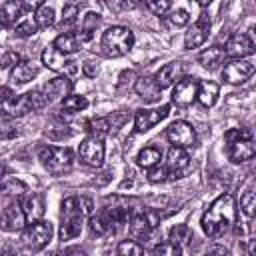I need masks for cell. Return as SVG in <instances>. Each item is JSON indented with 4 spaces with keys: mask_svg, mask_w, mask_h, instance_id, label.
Listing matches in <instances>:
<instances>
[{
    "mask_svg": "<svg viewBox=\"0 0 256 256\" xmlns=\"http://www.w3.org/2000/svg\"><path fill=\"white\" fill-rule=\"evenodd\" d=\"M44 106H46V100H44L42 92L40 90H32V92H26V94H20V96H12L6 102H2L0 104V116L16 118V116H24L28 112L40 110Z\"/></svg>",
    "mask_w": 256,
    "mask_h": 256,
    "instance_id": "3",
    "label": "cell"
},
{
    "mask_svg": "<svg viewBox=\"0 0 256 256\" xmlns=\"http://www.w3.org/2000/svg\"><path fill=\"white\" fill-rule=\"evenodd\" d=\"M78 154H80V160H82L86 166L100 168L102 162H104V144H102V140L88 136L86 140H82Z\"/></svg>",
    "mask_w": 256,
    "mask_h": 256,
    "instance_id": "11",
    "label": "cell"
},
{
    "mask_svg": "<svg viewBox=\"0 0 256 256\" xmlns=\"http://www.w3.org/2000/svg\"><path fill=\"white\" fill-rule=\"evenodd\" d=\"M40 92H42L46 104H52V102H56V100H60V98L70 96V92H72V80H70L68 76H56V78L48 80V82L42 86Z\"/></svg>",
    "mask_w": 256,
    "mask_h": 256,
    "instance_id": "14",
    "label": "cell"
},
{
    "mask_svg": "<svg viewBox=\"0 0 256 256\" xmlns=\"http://www.w3.org/2000/svg\"><path fill=\"white\" fill-rule=\"evenodd\" d=\"M52 256H86V250L82 246H66V248L56 250Z\"/></svg>",
    "mask_w": 256,
    "mask_h": 256,
    "instance_id": "47",
    "label": "cell"
},
{
    "mask_svg": "<svg viewBox=\"0 0 256 256\" xmlns=\"http://www.w3.org/2000/svg\"><path fill=\"white\" fill-rule=\"evenodd\" d=\"M204 256H230V252L224 246H212Z\"/></svg>",
    "mask_w": 256,
    "mask_h": 256,
    "instance_id": "51",
    "label": "cell"
},
{
    "mask_svg": "<svg viewBox=\"0 0 256 256\" xmlns=\"http://www.w3.org/2000/svg\"><path fill=\"white\" fill-rule=\"evenodd\" d=\"M0 256H18V252H16L12 246H4V248L0 250Z\"/></svg>",
    "mask_w": 256,
    "mask_h": 256,
    "instance_id": "53",
    "label": "cell"
},
{
    "mask_svg": "<svg viewBox=\"0 0 256 256\" xmlns=\"http://www.w3.org/2000/svg\"><path fill=\"white\" fill-rule=\"evenodd\" d=\"M136 78V74H134V70H124L122 74H120V78H118V86L122 88V86H126V84H130L132 80Z\"/></svg>",
    "mask_w": 256,
    "mask_h": 256,
    "instance_id": "49",
    "label": "cell"
},
{
    "mask_svg": "<svg viewBox=\"0 0 256 256\" xmlns=\"http://www.w3.org/2000/svg\"><path fill=\"white\" fill-rule=\"evenodd\" d=\"M154 254L156 256H182V248L170 240L166 242H160L156 248H154Z\"/></svg>",
    "mask_w": 256,
    "mask_h": 256,
    "instance_id": "41",
    "label": "cell"
},
{
    "mask_svg": "<svg viewBox=\"0 0 256 256\" xmlns=\"http://www.w3.org/2000/svg\"><path fill=\"white\" fill-rule=\"evenodd\" d=\"M20 206H22V210H24L26 220L36 222V220H40L42 214H44V200H42L40 194H34V192H32V194H26V196L22 198Z\"/></svg>",
    "mask_w": 256,
    "mask_h": 256,
    "instance_id": "22",
    "label": "cell"
},
{
    "mask_svg": "<svg viewBox=\"0 0 256 256\" xmlns=\"http://www.w3.org/2000/svg\"><path fill=\"white\" fill-rule=\"evenodd\" d=\"M88 106V100L84 96H66L62 100V112H80Z\"/></svg>",
    "mask_w": 256,
    "mask_h": 256,
    "instance_id": "36",
    "label": "cell"
},
{
    "mask_svg": "<svg viewBox=\"0 0 256 256\" xmlns=\"http://www.w3.org/2000/svg\"><path fill=\"white\" fill-rule=\"evenodd\" d=\"M240 208H242V212H244L248 218L254 216V212H256V194H254L252 190H246V192L240 196Z\"/></svg>",
    "mask_w": 256,
    "mask_h": 256,
    "instance_id": "40",
    "label": "cell"
},
{
    "mask_svg": "<svg viewBox=\"0 0 256 256\" xmlns=\"http://www.w3.org/2000/svg\"><path fill=\"white\" fill-rule=\"evenodd\" d=\"M82 72H84V76H88V78H94V76L98 74V64H96V62H84V66H82Z\"/></svg>",
    "mask_w": 256,
    "mask_h": 256,
    "instance_id": "48",
    "label": "cell"
},
{
    "mask_svg": "<svg viewBox=\"0 0 256 256\" xmlns=\"http://www.w3.org/2000/svg\"><path fill=\"white\" fill-rule=\"evenodd\" d=\"M168 112H170V106H168V104H164V106H160V108H156V110H146V108L136 110V114H134V128H136V132H146V130H150V128L156 126L160 120H164V118L168 116Z\"/></svg>",
    "mask_w": 256,
    "mask_h": 256,
    "instance_id": "15",
    "label": "cell"
},
{
    "mask_svg": "<svg viewBox=\"0 0 256 256\" xmlns=\"http://www.w3.org/2000/svg\"><path fill=\"white\" fill-rule=\"evenodd\" d=\"M128 120H130V112H126V110H118V112H112L110 116H106V122H108L110 132L120 130Z\"/></svg>",
    "mask_w": 256,
    "mask_h": 256,
    "instance_id": "38",
    "label": "cell"
},
{
    "mask_svg": "<svg viewBox=\"0 0 256 256\" xmlns=\"http://www.w3.org/2000/svg\"><path fill=\"white\" fill-rule=\"evenodd\" d=\"M62 228H60V238L62 240H72L82 232V224H84V210L80 206V198L70 196L66 200H62Z\"/></svg>",
    "mask_w": 256,
    "mask_h": 256,
    "instance_id": "4",
    "label": "cell"
},
{
    "mask_svg": "<svg viewBox=\"0 0 256 256\" xmlns=\"http://www.w3.org/2000/svg\"><path fill=\"white\" fill-rule=\"evenodd\" d=\"M224 58H226V50H224L222 46H210V48H206L204 52H200L198 62H200L204 68H208V70H216V68L224 62Z\"/></svg>",
    "mask_w": 256,
    "mask_h": 256,
    "instance_id": "26",
    "label": "cell"
},
{
    "mask_svg": "<svg viewBox=\"0 0 256 256\" xmlns=\"http://www.w3.org/2000/svg\"><path fill=\"white\" fill-rule=\"evenodd\" d=\"M52 238V224L46 220H36L28 226H24L22 232V242L30 252H38L42 250Z\"/></svg>",
    "mask_w": 256,
    "mask_h": 256,
    "instance_id": "8",
    "label": "cell"
},
{
    "mask_svg": "<svg viewBox=\"0 0 256 256\" xmlns=\"http://www.w3.org/2000/svg\"><path fill=\"white\" fill-rule=\"evenodd\" d=\"M224 50H226V54H228V56L242 60L244 56L254 54V42L250 40V36H248V34H240V32H236V34H232V36L228 38V42H226V48H224Z\"/></svg>",
    "mask_w": 256,
    "mask_h": 256,
    "instance_id": "18",
    "label": "cell"
},
{
    "mask_svg": "<svg viewBox=\"0 0 256 256\" xmlns=\"http://www.w3.org/2000/svg\"><path fill=\"white\" fill-rule=\"evenodd\" d=\"M4 174H6V164L0 160V180H2V176H4Z\"/></svg>",
    "mask_w": 256,
    "mask_h": 256,
    "instance_id": "55",
    "label": "cell"
},
{
    "mask_svg": "<svg viewBox=\"0 0 256 256\" xmlns=\"http://www.w3.org/2000/svg\"><path fill=\"white\" fill-rule=\"evenodd\" d=\"M14 32H16L18 36H32V34L38 32V24H36V20H34L32 16H28V18L20 20V22L14 26Z\"/></svg>",
    "mask_w": 256,
    "mask_h": 256,
    "instance_id": "39",
    "label": "cell"
},
{
    "mask_svg": "<svg viewBox=\"0 0 256 256\" xmlns=\"http://www.w3.org/2000/svg\"><path fill=\"white\" fill-rule=\"evenodd\" d=\"M166 138L172 142L174 148H182L184 150V148H188V146H192L196 142V132L188 122L176 120L166 128Z\"/></svg>",
    "mask_w": 256,
    "mask_h": 256,
    "instance_id": "10",
    "label": "cell"
},
{
    "mask_svg": "<svg viewBox=\"0 0 256 256\" xmlns=\"http://www.w3.org/2000/svg\"><path fill=\"white\" fill-rule=\"evenodd\" d=\"M252 72H254V62L252 60H244V58L238 60V58H234V60L224 64L222 78L228 84H242V82H246L252 76Z\"/></svg>",
    "mask_w": 256,
    "mask_h": 256,
    "instance_id": "9",
    "label": "cell"
},
{
    "mask_svg": "<svg viewBox=\"0 0 256 256\" xmlns=\"http://www.w3.org/2000/svg\"><path fill=\"white\" fill-rule=\"evenodd\" d=\"M38 74V68L32 64V62H28V60H20L12 70H10V80H12V84H26V82H30L34 76Z\"/></svg>",
    "mask_w": 256,
    "mask_h": 256,
    "instance_id": "24",
    "label": "cell"
},
{
    "mask_svg": "<svg viewBox=\"0 0 256 256\" xmlns=\"http://www.w3.org/2000/svg\"><path fill=\"white\" fill-rule=\"evenodd\" d=\"M248 256H254V240H250L248 244Z\"/></svg>",
    "mask_w": 256,
    "mask_h": 256,
    "instance_id": "54",
    "label": "cell"
},
{
    "mask_svg": "<svg viewBox=\"0 0 256 256\" xmlns=\"http://www.w3.org/2000/svg\"><path fill=\"white\" fill-rule=\"evenodd\" d=\"M106 214V220L110 224V232H116L118 228H122L124 224L130 222V208L124 206H112V208H102Z\"/></svg>",
    "mask_w": 256,
    "mask_h": 256,
    "instance_id": "27",
    "label": "cell"
},
{
    "mask_svg": "<svg viewBox=\"0 0 256 256\" xmlns=\"http://www.w3.org/2000/svg\"><path fill=\"white\" fill-rule=\"evenodd\" d=\"M130 238L134 242L138 240H148L152 230L160 224V214L150 208H136L130 212Z\"/></svg>",
    "mask_w": 256,
    "mask_h": 256,
    "instance_id": "7",
    "label": "cell"
},
{
    "mask_svg": "<svg viewBox=\"0 0 256 256\" xmlns=\"http://www.w3.org/2000/svg\"><path fill=\"white\" fill-rule=\"evenodd\" d=\"M88 224H90L92 234H96V236H104V234H108V232H110V224H108V220H106L104 210H100V212L92 214Z\"/></svg>",
    "mask_w": 256,
    "mask_h": 256,
    "instance_id": "33",
    "label": "cell"
},
{
    "mask_svg": "<svg viewBox=\"0 0 256 256\" xmlns=\"http://www.w3.org/2000/svg\"><path fill=\"white\" fill-rule=\"evenodd\" d=\"M38 160L42 162V166L54 174V176H62L66 172L72 170V162H74V154L70 148H60V146H44L38 152Z\"/></svg>",
    "mask_w": 256,
    "mask_h": 256,
    "instance_id": "6",
    "label": "cell"
},
{
    "mask_svg": "<svg viewBox=\"0 0 256 256\" xmlns=\"http://www.w3.org/2000/svg\"><path fill=\"white\" fill-rule=\"evenodd\" d=\"M86 130H88V134L92 138H98V140H102V138H106L110 134V128H108L106 118H92L86 124Z\"/></svg>",
    "mask_w": 256,
    "mask_h": 256,
    "instance_id": "32",
    "label": "cell"
},
{
    "mask_svg": "<svg viewBox=\"0 0 256 256\" xmlns=\"http://www.w3.org/2000/svg\"><path fill=\"white\" fill-rule=\"evenodd\" d=\"M42 62L50 70H54V72H76V66H74L76 62L70 60V58H66L64 54H60L54 46H50V48H46L42 52Z\"/></svg>",
    "mask_w": 256,
    "mask_h": 256,
    "instance_id": "19",
    "label": "cell"
},
{
    "mask_svg": "<svg viewBox=\"0 0 256 256\" xmlns=\"http://www.w3.org/2000/svg\"><path fill=\"white\" fill-rule=\"evenodd\" d=\"M134 90H136V94L144 102H158V98H160V88L156 86V82H154L152 76H140V78H136Z\"/></svg>",
    "mask_w": 256,
    "mask_h": 256,
    "instance_id": "21",
    "label": "cell"
},
{
    "mask_svg": "<svg viewBox=\"0 0 256 256\" xmlns=\"http://www.w3.org/2000/svg\"><path fill=\"white\" fill-rule=\"evenodd\" d=\"M170 178V172L164 164H156L152 168H148V180L150 182H166Z\"/></svg>",
    "mask_w": 256,
    "mask_h": 256,
    "instance_id": "42",
    "label": "cell"
},
{
    "mask_svg": "<svg viewBox=\"0 0 256 256\" xmlns=\"http://www.w3.org/2000/svg\"><path fill=\"white\" fill-rule=\"evenodd\" d=\"M12 96H14V94H12V90H10V88H0V104H2V102H6V100H8V98H12Z\"/></svg>",
    "mask_w": 256,
    "mask_h": 256,
    "instance_id": "52",
    "label": "cell"
},
{
    "mask_svg": "<svg viewBox=\"0 0 256 256\" xmlns=\"http://www.w3.org/2000/svg\"><path fill=\"white\" fill-rule=\"evenodd\" d=\"M208 34H210V16L206 12H202L198 16V20L188 28V32L184 36V46L190 48V50L198 48V46H202L206 42Z\"/></svg>",
    "mask_w": 256,
    "mask_h": 256,
    "instance_id": "12",
    "label": "cell"
},
{
    "mask_svg": "<svg viewBox=\"0 0 256 256\" xmlns=\"http://www.w3.org/2000/svg\"><path fill=\"white\" fill-rule=\"evenodd\" d=\"M134 6H136L134 2H108L110 10H128V8H134Z\"/></svg>",
    "mask_w": 256,
    "mask_h": 256,
    "instance_id": "50",
    "label": "cell"
},
{
    "mask_svg": "<svg viewBox=\"0 0 256 256\" xmlns=\"http://www.w3.org/2000/svg\"><path fill=\"white\" fill-rule=\"evenodd\" d=\"M116 256H142V244L134 240H122L116 248Z\"/></svg>",
    "mask_w": 256,
    "mask_h": 256,
    "instance_id": "35",
    "label": "cell"
},
{
    "mask_svg": "<svg viewBox=\"0 0 256 256\" xmlns=\"http://www.w3.org/2000/svg\"><path fill=\"white\" fill-rule=\"evenodd\" d=\"M22 2H16V0H10V2H4L0 6V26L4 28H10V26H16L22 18Z\"/></svg>",
    "mask_w": 256,
    "mask_h": 256,
    "instance_id": "23",
    "label": "cell"
},
{
    "mask_svg": "<svg viewBox=\"0 0 256 256\" xmlns=\"http://www.w3.org/2000/svg\"><path fill=\"white\" fill-rule=\"evenodd\" d=\"M218 84L212 82V80H204V82H198V90H196V100L204 106V108H210L216 104L218 100Z\"/></svg>",
    "mask_w": 256,
    "mask_h": 256,
    "instance_id": "25",
    "label": "cell"
},
{
    "mask_svg": "<svg viewBox=\"0 0 256 256\" xmlns=\"http://www.w3.org/2000/svg\"><path fill=\"white\" fill-rule=\"evenodd\" d=\"M100 20H102V18H100L98 12H88V14L84 16V20H82V30H80V34H76L78 40H80V42H88V40H92L96 28L100 26Z\"/></svg>",
    "mask_w": 256,
    "mask_h": 256,
    "instance_id": "29",
    "label": "cell"
},
{
    "mask_svg": "<svg viewBox=\"0 0 256 256\" xmlns=\"http://www.w3.org/2000/svg\"><path fill=\"white\" fill-rule=\"evenodd\" d=\"M134 46V34L126 26H110L102 34V50L106 56L118 58L132 50Z\"/></svg>",
    "mask_w": 256,
    "mask_h": 256,
    "instance_id": "5",
    "label": "cell"
},
{
    "mask_svg": "<svg viewBox=\"0 0 256 256\" xmlns=\"http://www.w3.org/2000/svg\"><path fill=\"white\" fill-rule=\"evenodd\" d=\"M226 154L232 162L240 164L250 160L256 154V144L252 138L250 130H240V128H232L226 132Z\"/></svg>",
    "mask_w": 256,
    "mask_h": 256,
    "instance_id": "2",
    "label": "cell"
},
{
    "mask_svg": "<svg viewBox=\"0 0 256 256\" xmlns=\"http://www.w3.org/2000/svg\"><path fill=\"white\" fill-rule=\"evenodd\" d=\"M188 164H190V158H188V154L182 150V148H170L168 150V154H166V168H168V172H170V178H180L182 176V172L188 168Z\"/></svg>",
    "mask_w": 256,
    "mask_h": 256,
    "instance_id": "20",
    "label": "cell"
},
{
    "mask_svg": "<svg viewBox=\"0 0 256 256\" xmlns=\"http://www.w3.org/2000/svg\"><path fill=\"white\" fill-rule=\"evenodd\" d=\"M168 240L174 242V244H178V246L182 248V244H186V242L190 240V228H188L186 224H176V226H172Z\"/></svg>",
    "mask_w": 256,
    "mask_h": 256,
    "instance_id": "34",
    "label": "cell"
},
{
    "mask_svg": "<svg viewBox=\"0 0 256 256\" xmlns=\"http://www.w3.org/2000/svg\"><path fill=\"white\" fill-rule=\"evenodd\" d=\"M60 54H74V52H78L80 50V46H82V42L78 40V36L74 34V32H62L60 36H56V40H54V44H52Z\"/></svg>",
    "mask_w": 256,
    "mask_h": 256,
    "instance_id": "28",
    "label": "cell"
},
{
    "mask_svg": "<svg viewBox=\"0 0 256 256\" xmlns=\"http://www.w3.org/2000/svg\"><path fill=\"white\" fill-rule=\"evenodd\" d=\"M38 28H50L54 24V8L52 4H40V8L36 10V16H34Z\"/></svg>",
    "mask_w": 256,
    "mask_h": 256,
    "instance_id": "31",
    "label": "cell"
},
{
    "mask_svg": "<svg viewBox=\"0 0 256 256\" xmlns=\"http://www.w3.org/2000/svg\"><path fill=\"white\" fill-rule=\"evenodd\" d=\"M18 62H20V56H18V52L6 50V52L0 56V66H2V68H14Z\"/></svg>",
    "mask_w": 256,
    "mask_h": 256,
    "instance_id": "45",
    "label": "cell"
},
{
    "mask_svg": "<svg viewBox=\"0 0 256 256\" xmlns=\"http://www.w3.org/2000/svg\"><path fill=\"white\" fill-rule=\"evenodd\" d=\"M146 8H148L150 12H154L156 16H164V14L172 8V4H170L168 0H148V2H146Z\"/></svg>",
    "mask_w": 256,
    "mask_h": 256,
    "instance_id": "44",
    "label": "cell"
},
{
    "mask_svg": "<svg viewBox=\"0 0 256 256\" xmlns=\"http://www.w3.org/2000/svg\"><path fill=\"white\" fill-rule=\"evenodd\" d=\"M26 192V184L16 180V178H8V180H2L0 182V194H24Z\"/></svg>",
    "mask_w": 256,
    "mask_h": 256,
    "instance_id": "37",
    "label": "cell"
},
{
    "mask_svg": "<svg viewBox=\"0 0 256 256\" xmlns=\"http://www.w3.org/2000/svg\"><path fill=\"white\" fill-rule=\"evenodd\" d=\"M184 74H186V64L184 62H168L156 72L154 82L160 90H164V88H170L172 84L180 82L184 78Z\"/></svg>",
    "mask_w": 256,
    "mask_h": 256,
    "instance_id": "13",
    "label": "cell"
},
{
    "mask_svg": "<svg viewBox=\"0 0 256 256\" xmlns=\"http://www.w3.org/2000/svg\"><path fill=\"white\" fill-rule=\"evenodd\" d=\"M138 166H142V168H152V166H156V164H160V160H162V150L158 148V146H146V148H142L140 152H138Z\"/></svg>",
    "mask_w": 256,
    "mask_h": 256,
    "instance_id": "30",
    "label": "cell"
},
{
    "mask_svg": "<svg viewBox=\"0 0 256 256\" xmlns=\"http://www.w3.org/2000/svg\"><path fill=\"white\" fill-rule=\"evenodd\" d=\"M168 18H170V22H172L174 26H184V24H188V20H190V16H188V12H186L184 8L174 10Z\"/></svg>",
    "mask_w": 256,
    "mask_h": 256,
    "instance_id": "46",
    "label": "cell"
},
{
    "mask_svg": "<svg viewBox=\"0 0 256 256\" xmlns=\"http://www.w3.org/2000/svg\"><path fill=\"white\" fill-rule=\"evenodd\" d=\"M234 218H236L234 198L230 194H222L204 212V216H202V230L210 238H220V236H224L232 228Z\"/></svg>",
    "mask_w": 256,
    "mask_h": 256,
    "instance_id": "1",
    "label": "cell"
},
{
    "mask_svg": "<svg viewBox=\"0 0 256 256\" xmlns=\"http://www.w3.org/2000/svg\"><path fill=\"white\" fill-rule=\"evenodd\" d=\"M24 226H26V216L20 202L8 204L0 214V228L4 232H18V230H24Z\"/></svg>",
    "mask_w": 256,
    "mask_h": 256,
    "instance_id": "16",
    "label": "cell"
},
{
    "mask_svg": "<svg viewBox=\"0 0 256 256\" xmlns=\"http://www.w3.org/2000/svg\"><path fill=\"white\" fill-rule=\"evenodd\" d=\"M76 14H78V6L76 4H66L62 8V24L60 28H70L76 20Z\"/></svg>",
    "mask_w": 256,
    "mask_h": 256,
    "instance_id": "43",
    "label": "cell"
},
{
    "mask_svg": "<svg viewBox=\"0 0 256 256\" xmlns=\"http://www.w3.org/2000/svg\"><path fill=\"white\" fill-rule=\"evenodd\" d=\"M196 90H198V80L194 78H182L180 82H176L174 90H172V102L180 108L190 106L196 100Z\"/></svg>",
    "mask_w": 256,
    "mask_h": 256,
    "instance_id": "17",
    "label": "cell"
}]
</instances>
